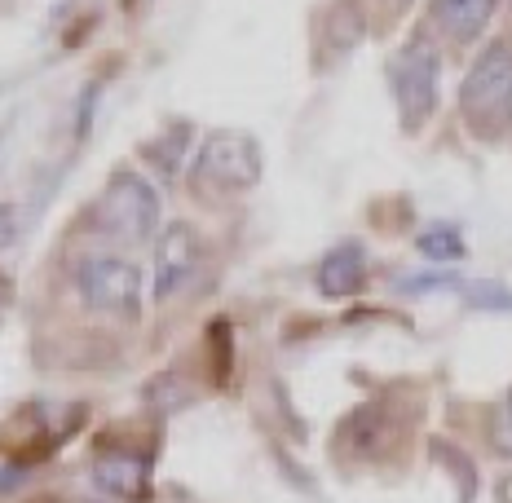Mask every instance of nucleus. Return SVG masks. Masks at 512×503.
<instances>
[{"mask_svg":"<svg viewBox=\"0 0 512 503\" xmlns=\"http://www.w3.org/2000/svg\"><path fill=\"white\" fill-rule=\"evenodd\" d=\"M36 503H58V499H36Z\"/></svg>","mask_w":512,"mask_h":503,"instance_id":"f3484780","label":"nucleus"},{"mask_svg":"<svg viewBox=\"0 0 512 503\" xmlns=\"http://www.w3.org/2000/svg\"><path fill=\"white\" fill-rule=\"evenodd\" d=\"M93 221H98V230L115 243H146L159 230L155 186L142 173H133V168L111 173V181H106L98 195V208H93Z\"/></svg>","mask_w":512,"mask_h":503,"instance_id":"f03ea898","label":"nucleus"},{"mask_svg":"<svg viewBox=\"0 0 512 503\" xmlns=\"http://www.w3.org/2000/svg\"><path fill=\"white\" fill-rule=\"evenodd\" d=\"M468 301H477L482 309H512V292L499 283H473L468 287Z\"/></svg>","mask_w":512,"mask_h":503,"instance_id":"ddd939ff","label":"nucleus"},{"mask_svg":"<svg viewBox=\"0 0 512 503\" xmlns=\"http://www.w3.org/2000/svg\"><path fill=\"white\" fill-rule=\"evenodd\" d=\"M18 234V212L9 208V203H0V248H9Z\"/></svg>","mask_w":512,"mask_h":503,"instance_id":"4468645a","label":"nucleus"},{"mask_svg":"<svg viewBox=\"0 0 512 503\" xmlns=\"http://www.w3.org/2000/svg\"><path fill=\"white\" fill-rule=\"evenodd\" d=\"M18 481H23V468H18V464H5V459H0V495H5V490H14Z\"/></svg>","mask_w":512,"mask_h":503,"instance_id":"2eb2a0df","label":"nucleus"},{"mask_svg":"<svg viewBox=\"0 0 512 503\" xmlns=\"http://www.w3.org/2000/svg\"><path fill=\"white\" fill-rule=\"evenodd\" d=\"M495 499L499 503H512V473H504V477L495 481Z\"/></svg>","mask_w":512,"mask_h":503,"instance_id":"dca6fc26","label":"nucleus"},{"mask_svg":"<svg viewBox=\"0 0 512 503\" xmlns=\"http://www.w3.org/2000/svg\"><path fill=\"white\" fill-rule=\"evenodd\" d=\"M389 80H393V102H398L402 124L415 133L437 111V84H442V62H437V49L429 45V36H415L393 58Z\"/></svg>","mask_w":512,"mask_h":503,"instance_id":"20e7f679","label":"nucleus"},{"mask_svg":"<svg viewBox=\"0 0 512 503\" xmlns=\"http://www.w3.org/2000/svg\"><path fill=\"white\" fill-rule=\"evenodd\" d=\"M499 0H429V18L451 45H473L490 27Z\"/></svg>","mask_w":512,"mask_h":503,"instance_id":"0eeeda50","label":"nucleus"},{"mask_svg":"<svg viewBox=\"0 0 512 503\" xmlns=\"http://www.w3.org/2000/svg\"><path fill=\"white\" fill-rule=\"evenodd\" d=\"M204 270V239L195 226L173 221L155 243V301L168 305L186 292Z\"/></svg>","mask_w":512,"mask_h":503,"instance_id":"423d86ee","label":"nucleus"},{"mask_svg":"<svg viewBox=\"0 0 512 503\" xmlns=\"http://www.w3.org/2000/svg\"><path fill=\"white\" fill-rule=\"evenodd\" d=\"M93 477H98V486L106 495L115 499H146L151 495V459L146 455H128V451H106L98 459V468H93Z\"/></svg>","mask_w":512,"mask_h":503,"instance_id":"6e6552de","label":"nucleus"},{"mask_svg":"<svg viewBox=\"0 0 512 503\" xmlns=\"http://www.w3.org/2000/svg\"><path fill=\"white\" fill-rule=\"evenodd\" d=\"M76 287L93 314L124 318V323L142 314V270L124 256H84L76 265Z\"/></svg>","mask_w":512,"mask_h":503,"instance_id":"7ed1b4c3","label":"nucleus"},{"mask_svg":"<svg viewBox=\"0 0 512 503\" xmlns=\"http://www.w3.org/2000/svg\"><path fill=\"white\" fill-rule=\"evenodd\" d=\"M362 283H367V261H362L358 243H340L318 265V292L323 296H354Z\"/></svg>","mask_w":512,"mask_h":503,"instance_id":"1a4fd4ad","label":"nucleus"},{"mask_svg":"<svg viewBox=\"0 0 512 503\" xmlns=\"http://www.w3.org/2000/svg\"><path fill=\"white\" fill-rule=\"evenodd\" d=\"M261 177V146L252 142L248 133H234V128H221V133H208L204 146H199V164H195V181L208 190H248Z\"/></svg>","mask_w":512,"mask_h":503,"instance_id":"39448f33","label":"nucleus"},{"mask_svg":"<svg viewBox=\"0 0 512 503\" xmlns=\"http://www.w3.org/2000/svg\"><path fill=\"white\" fill-rule=\"evenodd\" d=\"M460 115L468 133L482 142H499L512 128V40H495L468 67L460 84Z\"/></svg>","mask_w":512,"mask_h":503,"instance_id":"f257e3e1","label":"nucleus"},{"mask_svg":"<svg viewBox=\"0 0 512 503\" xmlns=\"http://www.w3.org/2000/svg\"><path fill=\"white\" fill-rule=\"evenodd\" d=\"M415 248H420L424 256H433V261H460L464 239H460V230H451V226H433L415 239Z\"/></svg>","mask_w":512,"mask_h":503,"instance_id":"9d476101","label":"nucleus"},{"mask_svg":"<svg viewBox=\"0 0 512 503\" xmlns=\"http://www.w3.org/2000/svg\"><path fill=\"white\" fill-rule=\"evenodd\" d=\"M181 142H186V133L177 128V137L168 133L164 142H151V146H146V155L159 159V168H164V173H177V168H181Z\"/></svg>","mask_w":512,"mask_h":503,"instance_id":"f8f14e48","label":"nucleus"},{"mask_svg":"<svg viewBox=\"0 0 512 503\" xmlns=\"http://www.w3.org/2000/svg\"><path fill=\"white\" fill-rule=\"evenodd\" d=\"M490 446L512 459V389L495 402V411H490Z\"/></svg>","mask_w":512,"mask_h":503,"instance_id":"9b49d317","label":"nucleus"}]
</instances>
